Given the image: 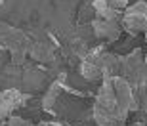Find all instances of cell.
<instances>
[{
	"label": "cell",
	"mask_w": 147,
	"mask_h": 126,
	"mask_svg": "<svg viewBox=\"0 0 147 126\" xmlns=\"http://www.w3.org/2000/svg\"><path fill=\"white\" fill-rule=\"evenodd\" d=\"M138 109L140 103L128 80L120 75H113L105 77L99 84L90 107V119L98 126H122L130 113Z\"/></svg>",
	"instance_id": "obj_1"
},
{
	"label": "cell",
	"mask_w": 147,
	"mask_h": 126,
	"mask_svg": "<svg viewBox=\"0 0 147 126\" xmlns=\"http://www.w3.org/2000/svg\"><path fill=\"white\" fill-rule=\"evenodd\" d=\"M119 69H120V55L105 50L103 46H92L80 57V75L90 82L119 75Z\"/></svg>",
	"instance_id": "obj_2"
},
{
	"label": "cell",
	"mask_w": 147,
	"mask_h": 126,
	"mask_svg": "<svg viewBox=\"0 0 147 126\" xmlns=\"http://www.w3.org/2000/svg\"><path fill=\"white\" fill-rule=\"evenodd\" d=\"M29 46L31 36L25 31L0 21V50H6L16 65L25 63V59L29 57Z\"/></svg>",
	"instance_id": "obj_3"
},
{
	"label": "cell",
	"mask_w": 147,
	"mask_h": 126,
	"mask_svg": "<svg viewBox=\"0 0 147 126\" xmlns=\"http://www.w3.org/2000/svg\"><path fill=\"white\" fill-rule=\"evenodd\" d=\"M120 27L122 33L140 34L143 33L147 36V2L138 0L134 4H128L126 10L120 15Z\"/></svg>",
	"instance_id": "obj_4"
},
{
	"label": "cell",
	"mask_w": 147,
	"mask_h": 126,
	"mask_svg": "<svg viewBox=\"0 0 147 126\" xmlns=\"http://www.w3.org/2000/svg\"><path fill=\"white\" fill-rule=\"evenodd\" d=\"M88 27L92 29L94 36L98 40L105 44H113L120 38L122 34V27H120V21L117 19H103V17H96L94 15L90 21H88Z\"/></svg>",
	"instance_id": "obj_5"
},
{
	"label": "cell",
	"mask_w": 147,
	"mask_h": 126,
	"mask_svg": "<svg viewBox=\"0 0 147 126\" xmlns=\"http://www.w3.org/2000/svg\"><path fill=\"white\" fill-rule=\"evenodd\" d=\"M128 4H130L128 0H92L90 8H92L96 17L120 21V15H122V11L126 10Z\"/></svg>",
	"instance_id": "obj_6"
},
{
	"label": "cell",
	"mask_w": 147,
	"mask_h": 126,
	"mask_svg": "<svg viewBox=\"0 0 147 126\" xmlns=\"http://www.w3.org/2000/svg\"><path fill=\"white\" fill-rule=\"evenodd\" d=\"M29 94H23L19 90H0V117L8 119L13 115L16 109H21L29 101Z\"/></svg>",
	"instance_id": "obj_7"
},
{
	"label": "cell",
	"mask_w": 147,
	"mask_h": 126,
	"mask_svg": "<svg viewBox=\"0 0 147 126\" xmlns=\"http://www.w3.org/2000/svg\"><path fill=\"white\" fill-rule=\"evenodd\" d=\"M29 57L36 63H52L55 59V44L52 42L50 36L31 40L29 46Z\"/></svg>",
	"instance_id": "obj_8"
},
{
	"label": "cell",
	"mask_w": 147,
	"mask_h": 126,
	"mask_svg": "<svg viewBox=\"0 0 147 126\" xmlns=\"http://www.w3.org/2000/svg\"><path fill=\"white\" fill-rule=\"evenodd\" d=\"M0 126H36V124H33L31 121H25V119H21V117H17V115H11Z\"/></svg>",
	"instance_id": "obj_9"
},
{
	"label": "cell",
	"mask_w": 147,
	"mask_h": 126,
	"mask_svg": "<svg viewBox=\"0 0 147 126\" xmlns=\"http://www.w3.org/2000/svg\"><path fill=\"white\" fill-rule=\"evenodd\" d=\"M122 126H147V119H145V121H138V122H130V124H126V122H124Z\"/></svg>",
	"instance_id": "obj_10"
},
{
	"label": "cell",
	"mask_w": 147,
	"mask_h": 126,
	"mask_svg": "<svg viewBox=\"0 0 147 126\" xmlns=\"http://www.w3.org/2000/svg\"><path fill=\"white\" fill-rule=\"evenodd\" d=\"M36 126H54V124H52V121H48V122H40V124H36Z\"/></svg>",
	"instance_id": "obj_11"
},
{
	"label": "cell",
	"mask_w": 147,
	"mask_h": 126,
	"mask_svg": "<svg viewBox=\"0 0 147 126\" xmlns=\"http://www.w3.org/2000/svg\"><path fill=\"white\" fill-rule=\"evenodd\" d=\"M145 63H147V52H145Z\"/></svg>",
	"instance_id": "obj_12"
},
{
	"label": "cell",
	"mask_w": 147,
	"mask_h": 126,
	"mask_svg": "<svg viewBox=\"0 0 147 126\" xmlns=\"http://www.w3.org/2000/svg\"><path fill=\"white\" fill-rule=\"evenodd\" d=\"M2 2H4V0H0V6H2Z\"/></svg>",
	"instance_id": "obj_13"
}]
</instances>
